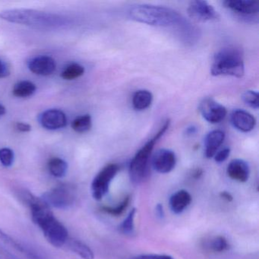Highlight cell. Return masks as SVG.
Masks as SVG:
<instances>
[{
  "label": "cell",
  "mask_w": 259,
  "mask_h": 259,
  "mask_svg": "<svg viewBox=\"0 0 259 259\" xmlns=\"http://www.w3.org/2000/svg\"><path fill=\"white\" fill-rule=\"evenodd\" d=\"M22 201L31 210V218L43 232L47 240L53 246H63L69 239L67 229L54 216L49 206L42 198L27 191L22 195Z\"/></svg>",
  "instance_id": "6da1fadb"
},
{
  "label": "cell",
  "mask_w": 259,
  "mask_h": 259,
  "mask_svg": "<svg viewBox=\"0 0 259 259\" xmlns=\"http://www.w3.org/2000/svg\"><path fill=\"white\" fill-rule=\"evenodd\" d=\"M128 15L136 22L154 26L171 27L183 23V18L177 11L158 6H135L130 9Z\"/></svg>",
  "instance_id": "7a4b0ae2"
},
{
  "label": "cell",
  "mask_w": 259,
  "mask_h": 259,
  "mask_svg": "<svg viewBox=\"0 0 259 259\" xmlns=\"http://www.w3.org/2000/svg\"><path fill=\"white\" fill-rule=\"evenodd\" d=\"M170 125V120L166 119L154 137L148 141L136 153L130 164V177L133 183L142 184L148 180L150 176V163L151 154L159 139L167 131Z\"/></svg>",
  "instance_id": "3957f363"
},
{
  "label": "cell",
  "mask_w": 259,
  "mask_h": 259,
  "mask_svg": "<svg viewBox=\"0 0 259 259\" xmlns=\"http://www.w3.org/2000/svg\"><path fill=\"white\" fill-rule=\"evenodd\" d=\"M210 72L213 76L226 75L242 78L245 72L242 53L232 47L221 49L213 57Z\"/></svg>",
  "instance_id": "277c9868"
},
{
  "label": "cell",
  "mask_w": 259,
  "mask_h": 259,
  "mask_svg": "<svg viewBox=\"0 0 259 259\" xmlns=\"http://www.w3.org/2000/svg\"><path fill=\"white\" fill-rule=\"evenodd\" d=\"M77 197V190L73 185H59L45 192L42 199L49 207L58 209H66L75 203Z\"/></svg>",
  "instance_id": "5b68a950"
},
{
  "label": "cell",
  "mask_w": 259,
  "mask_h": 259,
  "mask_svg": "<svg viewBox=\"0 0 259 259\" xmlns=\"http://www.w3.org/2000/svg\"><path fill=\"white\" fill-rule=\"evenodd\" d=\"M0 18L4 20L27 25H46L53 19L49 15L31 10H7L0 13Z\"/></svg>",
  "instance_id": "8992f818"
},
{
  "label": "cell",
  "mask_w": 259,
  "mask_h": 259,
  "mask_svg": "<svg viewBox=\"0 0 259 259\" xmlns=\"http://www.w3.org/2000/svg\"><path fill=\"white\" fill-rule=\"evenodd\" d=\"M119 170L116 163H110L98 172L92 183V196L95 200L100 201L108 193L110 184Z\"/></svg>",
  "instance_id": "52a82bcc"
},
{
  "label": "cell",
  "mask_w": 259,
  "mask_h": 259,
  "mask_svg": "<svg viewBox=\"0 0 259 259\" xmlns=\"http://www.w3.org/2000/svg\"><path fill=\"white\" fill-rule=\"evenodd\" d=\"M224 7L242 19H251L257 17L259 4L253 0H227L223 3Z\"/></svg>",
  "instance_id": "ba28073f"
},
{
  "label": "cell",
  "mask_w": 259,
  "mask_h": 259,
  "mask_svg": "<svg viewBox=\"0 0 259 259\" xmlns=\"http://www.w3.org/2000/svg\"><path fill=\"white\" fill-rule=\"evenodd\" d=\"M188 14L196 22H206L218 19V12L207 1L195 0L192 1L188 7Z\"/></svg>",
  "instance_id": "9c48e42d"
},
{
  "label": "cell",
  "mask_w": 259,
  "mask_h": 259,
  "mask_svg": "<svg viewBox=\"0 0 259 259\" xmlns=\"http://www.w3.org/2000/svg\"><path fill=\"white\" fill-rule=\"evenodd\" d=\"M199 111L207 122L212 124L219 123L227 116V109L213 98H205L199 105Z\"/></svg>",
  "instance_id": "30bf717a"
},
{
  "label": "cell",
  "mask_w": 259,
  "mask_h": 259,
  "mask_svg": "<svg viewBox=\"0 0 259 259\" xmlns=\"http://www.w3.org/2000/svg\"><path fill=\"white\" fill-rule=\"evenodd\" d=\"M151 163L154 170L159 174H169L175 168L177 157L174 151L163 148L154 153L151 157Z\"/></svg>",
  "instance_id": "8fae6325"
},
{
  "label": "cell",
  "mask_w": 259,
  "mask_h": 259,
  "mask_svg": "<svg viewBox=\"0 0 259 259\" xmlns=\"http://www.w3.org/2000/svg\"><path fill=\"white\" fill-rule=\"evenodd\" d=\"M42 126L47 130H60L66 126L67 118L63 111L60 110H48L44 112L40 117Z\"/></svg>",
  "instance_id": "7c38bea8"
},
{
  "label": "cell",
  "mask_w": 259,
  "mask_h": 259,
  "mask_svg": "<svg viewBox=\"0 0 259 259\" xmlns=\"http://www.w3.org/2000/svg\"><path fill=\"white\" fill-rule=\"evenodd\" d=\"M230 120L234 128L242 133L251 132L256 125L255 118L251 113L240 109L232 112Z\"/></svg>",
  "instance_id": "4fadbf2b"
},
{
  "label": "cell",
  "mask_w": 259,
  "mask_h": 259,
  "mask_svg": "<svg viewBox=\"0 0 259 259\" xmlns=\"http://www.w3.org/2000/svg\"><path fill=\"white\" fill-rule=\"evenodd\" d=\"M28 68L36 75L48 76L55 72L57 64L52 57L40 56L32 59L28 63Z\"/></svg>",
  "instance_id": "5bb4252c"
},
{
  "label": "cell",
  "mask_w": 259,
  "mask_h": 259,
  "mask_svg": "<svg viewBox=\"0 0 259 259\" xmlns=\"http://www.w3.org/2000/svg\"><path fill=\"white\" fill-rule=\"evenodd\" d=\"M227 174L230 179L239 183L248 181L250 176V168L248 163L241 159H235L229 163Z\"/></svg>",
  "instance_id": "9a60e30c"
},
{
  "label": "cell",
  "mask_w": 259,
  "mask_h": 259,
  "mask_svg": "<svg viewBox=\"0 0 259 259\" xmlns=\"http://www.w3.org/2000/svg\"><path fill=\"white\" fill-rule=\"evenodd\" d=\"M225 139V133L221 130H213L206 136L204 139V146H205V157L207 158H211L214 157L218 149L224 143Z\"/></svg>",
  "instance_id": "2e32d148"
},
{
  "label": "cell",
  "mask_w": 259,
  "mask_h": 259,
  "mask_svg": "<svg viewBox=\"0 0 259 259\" xmlns=\"http://www.w3.org/2000/svg\"><path fill=\"white\" fill-rule=\"evenodd\" d=\"M192 202V196L188 191L181 189L171 195L169 198V207L172 213L180 214Z\"/></svg>",
  "instance_id": "e0dca14e"
},
{
  "label": "cell",
  "mask_w": 259,
  "mask_h": 259,
  "mask_svg": "<svg viewBox=\"0 0 259 259\" xmlns=\"http://www.w3.org/2000/svg\"><path fill=\"white\" fill-rule=\"evenodd\" d=\"M152 101L153 95L149 91L139 90L133 95V106L139 111L148 109L152 104Z\"/></svg>",
  "instance_id": "ac0fdd59"
},
{
  "label": "cell",
  "mask_w": 259,
  "mask_h": 259,
  "mask_svg": "<svg viewBox=\"0 0 259 259\" xmlns=\"http://www.w3.org/2000/svg\"><path fill=\"white\" fill-rule=\"evenodd\" d=\"M0 240H2L7 245L13 247V248L17 250L18 251H20L21 253L25 254L27 257H29L30 259H40L39 256L37 255L35 253L30 251L28 248H25L20 242H17L16 239H13L12 236H10L6 232H4L2 229H0Z\"/></svg>",
  "instance_id": "d6986e66"
},
{
  "label": "cell",
  "mask_w": 259,
  "mask_h": 259,
  "mask_svg": "<svg viewBox=\"0 0 259 259\" xmlns=\"http://www.w3.org/2000/svg\"><path fill=\"white\" fill-rule=\"evenodd\" d=\"M68 247L72 252L76 254L82 259H94L95 254L90 247L88 246L85 243L77 239H68Z\"/></svg>",
  "instance_id": "ffe728a7"
},
{
  "label": "cell",
  "mask_w": 259,
  "mask_h": 259,
  "mask_svg": "<svg viewBox=\"0 0 259 259\" xmlns=\"http://www.w3.org/2000/svg\"><path fill=\"white\" fill-rule=\"evenodd\" d=\"M48 169L51 175L57 178H62L67 172L68 164L63 159L54 157L48 163Z\"/></svg>",
  "instance_id": "44dd1931"
},
{
  "label": "cell",
  "mask_w": 259,
  "mask_h": 259,
  "mask_svg": "<svg viewBox=\"0 0 259 259\" xmlns=\"http://www.w3.org/2000/svg\"><path fill=\"white\" fill-rule=\"evenodd\" d=\"M36 86L28 81H19L13 88V95L18 98H28L35 92Z\"/></svg>",
  "instance_id": "7402d4cb"
},
{
  "label": "cell",
  "mask_w": 259,
  "mask_h": 259,
  "mask_svg": "<svg viewBox=\"0 0 259 259\" xmlns=\"http://www.w3.org/2000/svg\"><path fill=\"white\" fill-rule=\"evenodd\" d=\"M92 126V119L90 115H83L74 119L72 128L76 133H84L89 131Z\"/></svg>",
  "instance_id": "603a6c76"
},
{
  "label": "cell",
  "mask_w": 259,
  "mask_h": 259,
  "mask_svg": "<svg viewBox=\"0 0 259 259\" xmlns=\"http://www.w3.org/2000/svg\"><path fill=\"white\" fill-rule=\"evenodd\" d=\"M136 209L133 208L128 213V216L119 225V231L127 236H132L135 233V218H136Z\"/></svg>",
  "instance_id": "cb8c5ba5"
},
{
  "label": "cell",
  "mask_w": 259,
  "mask_h": 259,
  "mask_svg": "<svg viewBox=\"0 0 259 259\" xmlns=\"http://www.w3.org/2000/svg\"><path fill=\"white\" fill-rule=\"evenodd\" d=\"M84 69L82 66L78 63H72L68 66L62 72V78L65 80H74L79 78L84 74Z\"/></svg>",
  "instance_id": "d4e9b609"
},
{
  "label": "cell",
  "mask_w": 259,
  "mask_h": 259,
  "mask_svg": "<svg viewBox=\"0 0 259 259\" xmlns=\"http://www.w3.org/2000/svg\"><path fill=\"white\" fill-rule=\"evenodd\" d=\"M130 202V196L125 197L123 200L119 203L116 207H110V206H104L101 207L103 211L106 213L112 215V216L118 217L124 213Z\"/></svg>",
  "instance_id": "484cf974"
},
{
  "label": "cell",
  "mask_w": 259,
  "mask_h": 259,
  "mask_svg": "<svg viewBox=\"0 0 259 259\" xmlns=\"http://www.w3.org/2000/svg\"><path fill=\"white\" fill-rule=\"evenodd\" d=\"M208 247L213 252H224L229 249L230 245L224 236H218L210 241Z\"/></svg>",
  "instance_id": "4316f807"
},
{
  "label": "cell",
  "mask_w": 259,
  "mask_h": 259,
  "mask_svg": "<svg viewBox=\"0 0 259 259\" xmlns=\"http://www.w3.org/2000/svg\"><path fill=\"white\" fill-rule=\"evenodd\" d=\"M258 93L254 91H246L242 95V100L245 104L251 108L257 110L259 107Z\"/></svg>",
  "instance_id": "83f0119b"
},
{
  "label": "cell",
  "mask_w": 259,
  "mask_h": 259,
  "mask_svg": "<svg viewBox=\"0 0 259 259\" xmlns=\"http://www.w3.org/2000/svg\"><path fill=\"white\" fill-rule=\"evenodd\" d=\"M0 162L4 166H11L14 162V153L10 148H4L0 149Z\"/></svg>",
  "instance_id": "f1b7e54d"
},
{
  "label": "cell",
  "mask_w": 259,
  "mask_h": 259,
  "mask_svg": "<svg viewBox=\"0 0 259 259\" xmlns=\"http://www.w3.org/2000/svg\"><path fill=\"white\" fill-rule=\"evenodd\" d=\"M230 154V149L229 148H224L221 151H218L214 155V160L217 163H223L227 160Z\"/></svg>",
  "instance_id": "f546056e"
},
{
  "label": "cell",
  "mask_w": 259,
  "mask_h": 259,
  "mask_svg": "<svg viewBox=\"0 0 259 259\" xmlns=\"http://www.w3.org/2000/svg\"><path fill=\"white\" fill-rule=\"evenodd\" d=\"M10 74V68L8 67L7 63L0 60V78H6V77L9 76Z\"/></svg>",
  "instance_id": "4dcf8cb0"
},
{
  "label": "cell",
  "mask_w": 259,
  "mask_h": 259,
  "mask_svg": "<svg viewBox=\"0 0 259 259\" xmlns=\"http://www.w3.org/2000/svg\"><path fill=\"white\" fill-rule=\"evenodd\" d=\"M16 128H17L19 131L22 132V133H28V132L31 131V126L27 123L17 122V123H16Z\"/></svg>",
  "instance_id": "1f68e13d"
},
{
  "label": "cell",
  "mask_w": 259,
  "mask_h": 259,
  "mask_svg": "<svg viewBox=\"0 0 259 259\" xmlns=\"http://www.w3.org/2000/svg\"><path fill=\"white\" fill-rule=\"evenodd\" d=\"M156 214H157V218L163 219L165 216L164 210H163V205L161 204H157L156 206Z\"/></svg>",
  "instance_id": "d6a6232c"
},
{
  "label": "cell",
  "mask_w": 259,
  "mask_h": 259,
  "mask_svg": "<svg viewBox=\"0 0 259 259\" xmlns=\"http://www.w3.org/2000/svg\"><path fill=\"white\" fill-rule=\"evenodd\" d=\"M220 196H221V198H222L223 199L225 200V201H228V202H231L233 200V195H232L230 192H226V191L221 192V194H220Z\"/></svg>",
  "instance_id": "836d02e7"
},
{
  "label": "cell",
  "mask_w": 259,
  "mask_h": 259,
  "mask_svg": "<svg viewBox=\"0 0 259 259\" xmlns=\"http://www.w3.org/2000/svg\"><path fill=\"white\" fill-rule=\"evenodd\" d=\"M151 256L153 259H174L172 256L168 254H151Z\"/></svg>",
  "instance_id": "e575fe53"
},
{
  "label": "cell",
  "mask_w": 259,
  "mask_h": 259,
  "mask_svg": "<svg viewBox=\"0 0 259 259\" xmlns=\"http://www.w3.org/2000/svg\"><path fill=\"white\" fill-rule=\"evenodd\" d=\"M130 259H153L151 257V254H140V255L136 256V257H131Z\"/></svg>",
  "instance_id": "d590c367"
},
{
  "label": "cell",
  "mask_w": 259,
  "mask_h": 259,
  "mask_svg": "<svg viewBox=\"0 0 259 259\" xmlns=\"http://www.w3.org/2000/svg\"><path fill=\"white\" fill-rule=\"evenodd\" d=\"M196 127L191 126L189 127V128H187V130H186V134H187V136H192V135H194L195 133H196Z\"/></svg>",
  "instance_id": "8d00e7d4"
},
{
  "label": "cell",
  "mask_w": 259,
  "mask_h": 259,
  "mask_svg": "<svg viewBox=\"0 0 259 259\" xmlns=\"http://www.w3.org/2000/svg\"><path fill=\"white\" fill-rule=\"evenodd\" d=\"M6 113V108L4 107V106H3L2 104H0V116H3V115L5 114Z\"/></svg>",
  "instance_id": "74e56055"
},
{
  "label": "cell",
  "mask_w": 259,
  "mask_h": 259,
  "mask_svg": "<svg viewBox=\"0 0 259 259\" xmlns=\"http://www.w3.org/2000/svg\"><path fill=\"white\" fill-rule=\"evenodd\" d=\"M0 259H1V258H0Z\"/></svg>",
  "instance_id": "f35d334b"
}]
</instances>
